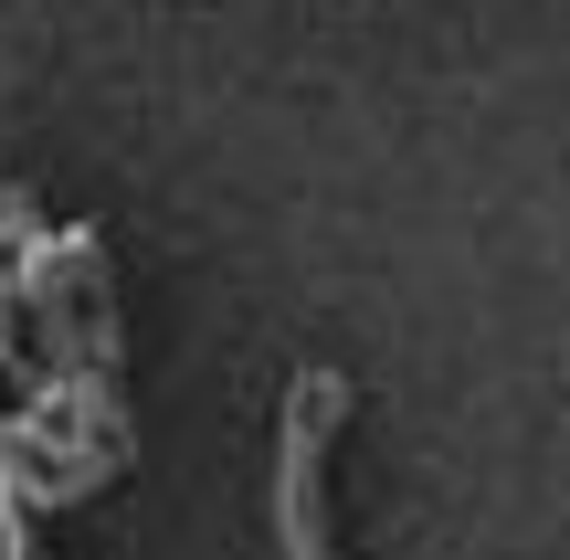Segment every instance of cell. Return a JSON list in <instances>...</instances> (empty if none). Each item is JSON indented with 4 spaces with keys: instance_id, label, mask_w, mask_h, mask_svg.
<instances>
[{
    "instance_id": "cell-2",
    "label": "cell",
    "mask_w": 570,
    "mask_h": 560,
    "mask_svg": "<svg viewBox=\"0 0 570 560\" xmlns=\"http://www.w3.org/2000/svg\"><path fill=\"white\" fill-rule=\"evenodd\" d=\"M0 560H42L32 519H21V455H11V413H0Z\"/></svg>"
},
{
    "instance_id": "cell-1",
    "label": "cell",
    "mask_w": 570,
    "mask_h": 560,
    "mask_svg": "<svg viewBox=\"0 0 570 560\" xmlns=\"http://www.w3.org/2000/svg\"><path fill=\"white\" fill-rule=\"evenodd\" d=\"M32 244H42L32 202H21V190H0V371H11V317H21V275H32Z\"/></svg>"
}]
</instances>
